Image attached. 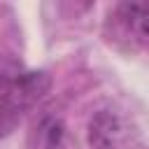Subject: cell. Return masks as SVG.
Returning <instances> with one entry per match:
<instances>
[{
	"label": "cell",
	"mask_w": 149,
	"mask_h": 149,
	"mask_svg": "<svg viewBox=\"0 0 149 149\" xmlns=\"http://www.w3.org/2000/svg\"><path fill=\"white\" fill-rule=\"evenodd\" d=\"M51 77L12 56H0V137H7L49 93Z\"/></svg>",
	"instance_id": "6da1fadb"
},
{
	"label": "cell",
	"mask_w": 149,
	"mask_h": 149,
	"mask_svg": "<svg viewBox=\"0 0 149 149\" xmlns=\"http://www.w3.org/2000/svg\"><path fill=\"white\" fill-rule=\"evenodd\" d=\"M91 149H133L137 133L130 121L114 109H98L88 121Z\"/></svg>",
	"instance_id": "7a4b0ae2"
},
{
	"label": "cell",
	"mask_w": 149,
	"mask_h": 149,
	"mask_svg": "<svg viewBox=\"0 0 149 149\" xmlns=\"http://www.w3.org/2000/svg\"><path fill=\"white\" fill-rule=\"evenodd\" d=\"M112 33L133 44H149V2H119L109 12Z\"/></svg>",
	"instance_id": "3957f363"
},
{
	"label": "cell",
	"mask_w": 149,
	"mask_h": 149,
	"mask_svg": "<svg viewBox=\"0 0 149 149\" xmlns=\"http://www.w3.org/2000/svg\"><path fill=\"white\" fill-rule=\"evenodd\" d=\"M65 142V123L61 116L44 112L28 133L30 149H61Z\"/></svg>",
	"instance_id": "277c9868"
}]
</instances>
